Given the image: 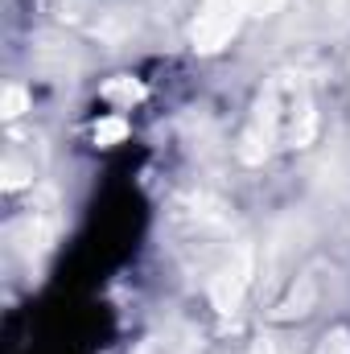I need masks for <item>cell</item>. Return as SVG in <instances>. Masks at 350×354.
Returning a JSON list of instances; mask_svg holds the SVG:
<instances>
[{
    "instance_id": "obj_2",
    "label": "cell",
    "mask_w": 350,
    "mask_h": 354,
    "mask_svg": "<svg viewBox=\"0 0 350 354\" xmlns=\"http://www.w3.org/2000/svg\"><path fill=\"white\" fill-rule=\"evenodd\" d=\"M252 276H256V252L248 243L231 248L223 268L210 276V301H214V309L219 313H235L243 305L248 288H252Z\"/></svg>"
},
{
    "instance_id": "obj_3",
    "label": "cell",
    "mask_w": 350,
    "mask_h": 354,
    "mask_svg": "<svg viewBox=\"0 0 350 354\" xmlns=\"http://www.w3.org/2000/svg\"><path fill=\"white\" fill-rule=\"evenodd\" d=\"M239 21H243V8L227 4V0H206V8L194 17L190 25V41L198 54H219L223 46H231V37L239 33Z\"/></svg>"
},
{
    "instance_id": "obj_5",
    "label": "cell",
    "mask_w": 350,
    "mask_h": 354,
    "mask_svg": "<svg viewBox=\"0 0 350 354\" xmlns=\"http://www.w3.org/2000/svg\"><path fill=\"white\" fill-rule=\"evenodd\" d=\"M140 95H145V87L132 83V79H111V83L103 87V99H111V103H120V107H132Z\"/></svg>"
},
{
    "instance_id": "obj_4",
    "label": "cell",
    "mask_w": 350,
    "mask_h": 354,
    "mask_svg": "<svg viewBox=\"0 0 350 354\" xmlns=\"http://www.w3.org/2000/svg\"><path fill=\"white\" fill-rule=\"evenodd\" d=\"M313 301H317V276L313 272H305V276H297V284L288 288V297L276 305V322H288V317H305L309 309H313Z\"/></svg>"
},
{
    "instance_id": "obj_6",
    "label": "cell",
    "mask_w": 350,
    "mask_h": 354,
    "mask_svg": "<svg viewBox=\"0 0 350 354\" xmlns=\"http://www.w3.org/2000/svg\"><path fill=\"white\" fill-rule=\"evenodd\" d=\"M124 136H128L124 115H107V120H99V124H95V145H120Z\"/></svg>"
},
{
    "instance_id": "obj_9",
    "label": "cell",
    "mask_w": 350,
    "mask_h": 354,
    "mask_svg": "<svg viewBox=\"0 0 350 354\" xmlns=\"http://www.w3.org/2000/svg\"><path fill=\"white\" fill-rule=\"evenodd\" d=\"M227 4H235V8H243V12H252V17H272L284 0H227Z\"/></svg>"
},
{
    "instance_id": "obj_8",
    "label": "cell",
    "mask_w": 350,
    "mask_h": 354,
    "mask_svg": "<svg viewBox=\"0 0 350 354\" xmlns=\"http://www.w3.org/2000/svg\"><path fill=\"white\" fill-rule=\"evenodd\" d=\"M317 354H350V330H330V334L322 338Z\"/></svg>"
},
{
    "instance_id": "obj_7",
    "label": "cell",
    "mask_w": 350,
    "mask_h": 354,
    "mask_svg": "<svg viewBox=\"0 0 350 354\" xmlns=\"http://www.w3.org/2000/svg\"><path fill=\"white\" fill-rule=\"evenodd\" d=\"M25 107H29V91L17 87V83H12V87H4V99H0V115H4V120H17Z\"/></svg>"
},
{
    "instance_id": "obj_1",
    "label": "cell",
    "mask_w": 350,
    "mask_h": 354,
    "mask_svg": "<svg viewBox=\"0 0 350 354\" xmlns=\"http://www.w3.org/2000/svg\"><path fill=\"white\" fill-rule=\"evenodd\" d=\"M313 136H317V111H313L309 87L301 83V75H280L256 103V115L243 132L239 157L248 165H260L276 145L305 149Z\"/></svg>"
}]
</instances>
